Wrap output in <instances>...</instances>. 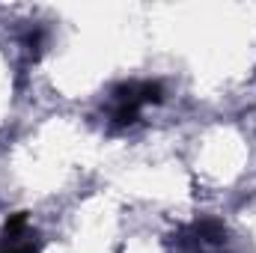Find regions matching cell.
<instances>
[{
	"label": "cell",
	"instance_id": "1",
	"mask_svg": "<svg viewBox=\"0 0 256 253\" xmlns=\"http://www.w3.org/2000/svg\"><path fill=\"white\" fill-rule=\"evenodd\" d=\"M0 253H39L36 236L27 226V214H12L0 236Z\"/></svg>",
	"mask_w": 256,
	"mask_h": 253
}]
</instances>
